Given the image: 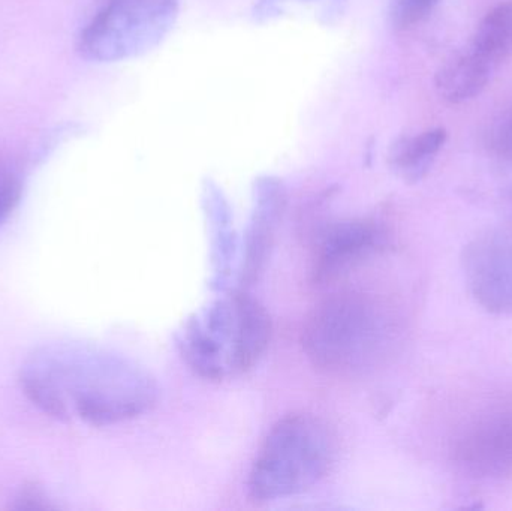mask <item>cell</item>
Returning <instances> with one entry per match:
<instances>
[{
	"label": "cell",
	"mask_w": 512,
	"mask_h": 511,
	"mask_svg": "<svg viewBox=\"0 0 512 511\" xmlns=\"http://www.w3.org/2000/svg\"><path fill=\"white\" fill-rule=\"evenodd\" d=\"M33 405L54 419L108 426L150 410L158 387L125 357L89 347L54 345L33 354L20 374Z\"/></svg>",
	"instance_id": "cell-1"
},
{
	"label": "cell",
	"mask_w": 512,
	"mask_h": 511,
	"mask_svg": "<svg viewBox=\"0 0 512 511\" xmlns=\"http://www.w3.org/2000/svg\"><path fill=\"white\" fill-rule=\"evenodd\" d=\"M396 326L387 306L373 296L345 293L315 306L303 329L310 362L336 377L375 369L393 348Z\"/></svg>",
	"instance_id": "cell-2"
},
{
	"label": "cell",
	"mask_w": 512,
	"mask_h": 511,
	"mask_svg": "<svg viewBox=\"0 0 512 511\" xmlns=\"http://www.w3.org/2000/svg\"><path fill=\"white\" fill-rule=\"evenodd\" d=\"M271 320L264 306L245 293L221 297L185 326L183 357L207 380H227L254 368L267 350Z\"/></svg>",
	"instance_id": "cell-3"
},
{
	"label": "cell",
	"mask_w": 512,
	"mask_h": 511,
	"mask_svg": "<svg viewBox=\"0 0 512 511\" xmlns=\"http://www.w3.org/2000/svg\"><path fill=\"white\" fill-rule=\"evenodd\" d=\"M336 456L337 435L324 419L289 414L259 447L249 473V495L256 503H268L303 494L330 473Z\"/></svg>",
	"instance_id": "cell-4"
},
{
	"label": "cell",
	"mask_w": 512,
	"mask_h": 511,
	"mask_svg": "<svg viewBox=\"0 0 512 511\" xmlns=\"http://www.w3.org/2000/svg\"><path fill=\"white\" fill-rule=\"evenodd\" d=\"M179 0H105L78 41L92 62L132 59L158 47L176 24Z\"/></svg>",
	"instance_id": "cell-5"
},
{
	"label": "cell",
	"mask_w": 512,
	"mask_h": 511,
	"mask_svg": "<svg viewBox=\"0 0 512 511\" xmlns=\"http://www.w3.org/2000/svg\"><path fill=\"white\" fill-rule=\"evenodd\" d=\"M463 270L478 303L495 314H512V227L493 228L466 246Z\"/></svg>",
	"instance_id": "cell-6"
},
{
	"label": "cell",
	"mask_w": 512,
	"mask_h": 511,
	"mask_svg": "<svg viewBox=\"0 0 512 511\" xmlns=\"http://www.w3.org/2000/svg\"><path fill=\"white\" fill-rule=\"evenodd\" d=\"M457 464L477 479L512 473V413L496 414L466 432L457 446Z\"/></svg>",
	"instance_id": "cell-7"
},
{
	"label": "cell",
	"mask_w": 512,
	"mask_h": 511,
	"mask_svg": "<svg viewBox=\"0 0 512 511\" xmlns=\"http://www.w3.org/2000/svg\"><path fill=\"white\" fill-rule=\"evenodd\" d=\"M384 231L364 219L343 221L328 228L316 249V281H331L372 254L384 243Z\"/></svg>",
	"instance_id": "cell-8"
},
{
	"label": "cell",
	"mask_w": 512,
	"mask_h": 511,
	"mask_svg": "<svg viewBox=\"0 0 512 511\" xmlns=\"http://www.w3.org/2000/svg\"><path fill=\"white\" fill-rule=\"evenodd\" d=\"M495 66L466 48L454 54L436 74L435 84L439 96L450 104H463L477 98L492 78Z\"/></svg>",
	"instance_id": "cell-9"
},
{
	"label": "cell",
	"mask_w": 512,
	"mask_h": 511,
	"mask_svg": "<svg viewBox=\"0 0 512 511\" xmlns=\"http://www.w3.org/2000/svg\"><path fill=\"white\" fill-rule=\"evenodd\" d=\"M447 137L444 128H433L412 137L400 138L391 149V167L408 182H418L429 173Z\"/></svg>",
	"instance_id": "cell-10"
},
{
	"label": "cell",
	"mask_w": 512,
	"mask_h": 511,
	"mask_svg": "<svg viewBox=\"0 0 512 511\" xmlns=\"http://www.w3.org/2000/svg\"><path fill=\"white\" fill-rule=\"evenodd\" d=\"M469 48L495 68L512 56V2L499 3L487 12Z\"/></svg>",
	"instance_id": "cell-11"
},
{
	"label": "cell",
	"mask_w": 512,
	"mask_h": 511,
	"mask_svg": "<svg viewBox=\"0 0 512 511\" xmlns=\"http://www.w3.org/2000/svg\"><path fill=\"white\" fill-rule=\"evenodd\" d=\"M256 203L254 230L249 243V272L255 273L259 269V263L265 257V251L270 246L271 234L274 225L279 219L283 209V189L277 180L264 179L258 183L256 188Z\"/></svg>",
	"instance_id": "cell-12"
},
{
	"label": "cell",
	"mask_w": 512,
	"mask_h": 511,
	"mask_svg": "<svg viewBox=\"0 0 512 511\" xmlns=\"http://www.w3.org/2000/svg\"><path fill=\"white\" fill-rule=\"evenodd\" d=\"M346 0H259L255 8V18L271 20L288 11L289 6H313L319 12V17L330 21L342 15Z\"/></svg>",
	"instance_id": "cell-13"
},
{
	"label": "cell",
	"mask_w": 512,
	"mask_h": 511,
	"mask_svg": "<svg viewBox=\"0 0 512 511\" xmlns=\"http://www.w3.org/2000/svg\"><path fill=\"white\" fill-rule=\"evenodd\" d=\"M441 0H390V20L396 29L406 30L426 20Z\"/></svg>",
	"instance_id": "cell-14"
},
{
	"label": "cell",
	"mask_w": 512,
	"mask_h": 511,
	"mask_svg": "<svg viewBox=\"0 0 512 511\" xmlns=\"http://www.w3.org/2000/svg\"><path fill=\"white\" fill-rule=\"evenodd\" d=\"M23 194V182L17 168L0 158V227L12 215Z\"/></svg>",
	"instance_id": "cell-15"
},
{
	"label": "cell",
	"mask_w": 512,
	"mask_h": 511,
	"mask_svg": "<svg viewBox=\"0 0 512 511\" xmlns=\"http://www.w3.org/2000/svg\"><path fill=\"white\" fill-rule=\"evenodd\" d=\"M487 146L499 159L512 165V105L493 119L487 131Z\"/></svg>",
	"instance_id": "cell-16"
},
{
	"label": "cell",
	"mask_w": 512,
	"mask_h": 511,
	"mask_svg": "<svg viewBox=\"0 0 512 511\" xmlns=\"http://www.w3.org/2000/svg\"><path fill=\"white\" fill-rule=\"evenodd\" d=\"M14 509L18 510H51L56 506L50 503L47 495L36 485L26 486L21 489L20 494L15 498Z\"/></svg>",
	"instance_id": "cell-17"
}]
</instances>
